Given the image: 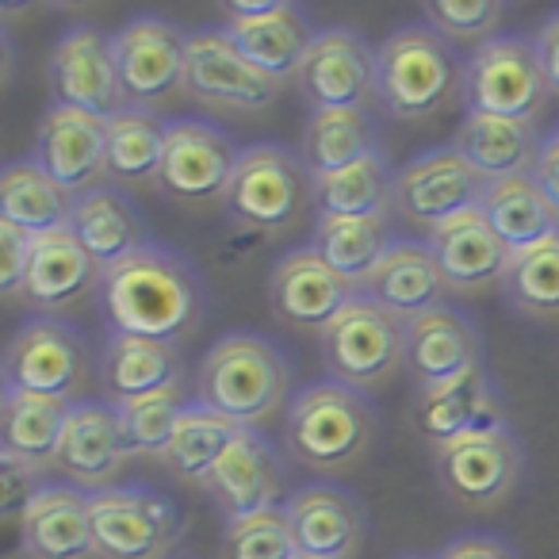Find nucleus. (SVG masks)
I'll return each mask as SVG.
<instances>
[{
    "instance_id": "nucleus-1",
    "label": "nucleus",
    "mask_w": 559,
    "mask_h": 559,
    "mask_svg": "<svg viewBox=\"0 0 559 559\" xmlns=\"http://www.w3.org/2000/svg\"><path fill=\"white\" fill-rule=\"evenodd\" d=\"M96 307L111 334L180 345L207 314V288L185 253L150 241L127 261L104 269Z\"/></svg>"
},
{
    "instance_id": "nucleus-2",
    "label": "nucleus",
    "mask_w": 559,
    "mask_h": 559,
    "mask_svg": "<svg viewBox=\"0 0 559 559\" xmlns=\"http://www.w3.org/2000/svg\"><path fill=\"white\" fill-rule=\"evenodd\" d=\"M292 391V365L276 342L261 334H226L203 357L195 372V403L230 418L241 429H257L284 411Z\"/></svg>"
},
{
    "instance_id": "nucleus-3",
    "label": "nucleus",
    "mask_w": 559,
    "mask_h": 559,
    "mask_svg": "<svg viewBox=\"0 0 559 559\" xmlns=\"http://www.w3.org/2000/svg\"><path fill=\"white\" fill-rule=\"evenodd\" d=\"M464 66L449 39L429 24L391 32L376 47V93L391 119H429L464 100Z\"/></svg>"
},
{
    "instance_id": "nucleus-4",
    "label": "nucleus",
    "mask_w": 559,
    "mask_h": 559,
    "mask_svg": "<svg viewBox=\"0 0 559 559\" xmlns=\"http://www.w3.org/2000/svg\"><path fill=\"white\" fill-rule=\"evenodd\" d=\"M376 441V411L368 399L334 380L304 388L284 414V444L311 472H342Z\"/></svg>"
},
{
    "instance_id": "nucleus-5",
    "label": "nucleus",
    "mask_w": 559,
    "mask_h": 559,
    "mask_svg": "<svg viewBox=\"0 0 559 559\" xmlns=\"http://www.w3.org/2000/svg\"><path fill=\"white\" fill-rule=\"evenodd\" d=\"M307 200H314V180L304 157L276 142L246 146L223 195L230 218L249 234H284L299 223Z\"/></svg>"
},
{
    "instance_id": "nucleus-6",
    "label": "nucleus",
    "mask_w": 559,
    "mask_h": 559,
    "mask_svg": "<svg viewBox=\"0 0 559 559\" xmlns=\"http://www.w3.org/2000/svg\"><path fill=\"white\" fill-rule=\"evenodd\" d=\"M330 380L353 391H376L406 365V326L383 307L357 296L319 334Z\"/></svg>"
},
{
    "instance_id": "nucleus-7",
    "label": "nucleus",
    "mask_w": 559,
    "mask_h": 559,
    "mask_svg": "<svg viewBox=\"0 0 559 559\" xmlns=\"http://www.w3.org/2000/svg\"><path fill=\"white\" fill-rule=\"evenodd\" d=\"M548 96L536 43L525 35H495L475 47L464 66V108L475 116L533 123Z\"/></svg>"
},
{
    "instance_id": "nucleus-8",
    "label": "nucleus",
    "mask_w": 559,
    "mask_h": 559,
    "mask_svg": "<svg viewBox=\"0 0 559 559\" xmlns=\"http://www.w3.org/2000/svg\"><path fill=\"white\" fill-rule=\"evenodd\" d=\"M96 559H169L180 540V510L154 487L88 495Z\"/></svg>"
},
{
    "instance_id": "nucleus-9",
    "label": "nucleus",
    "mask_w": 559,
    "mask_h": 559,
    "mask_svg": "<svg viewBox=\"0 0 559 559\" xmlns=\"http://www.w3.org/2000/svg\"><path fill=\"white\" fill-rule=\"evenodd\" d=\"M88 345L70 322L39 319L24 322L4 349V391L12 395H47L73 403L88 380Z\"/></svg>"
},
{
    "instance_id": "nucleus-10",
    "label": "nucleus",
    "mask_w": 559,
    "mask_h": 559,
    "mask_svg": "<svg viewBox=\"0 0 559 559\" xmlns=\"http://www.w3.org/2000/svg\"><path fill=\"white\" fill-rule=\"evenodd\" d=\"M487 192L490 180L456 146L426 150L395 169V211L421 230L479 211Z\"/></svg>"
},
{
    "instance_id": "nucleus-11",
    "label": "nucleus",
    "mask_w": 559,
    "mask_h": 559,
    "mask_svg": "<svg viewBox=\"0 0 559 559\" xmlns=\"http://www.w3.org/2000/svg\"><path fill=\"white\" fill-rule=\"evenodd\" d=\"M116 66L123 104L134 111H154L169 96L185 93L188 66V35L173 20L134 16L116 35Z\"/></svg>"
},
{
    "instance_id": "nucleus-12",
    "label": "nucleus",
    "mask_w": 559,
    "mask_h": 559,
    "mask_svg": "<svg viewBox=\"0 0 559 559\" xmlns=\"http://www.w3.org/2000/svg\"><path fill=\"white\" fill-rule=\"evenodd\" d=\"M246 150L207 119H169L157 192L177 203L223 200Z\"/></svg>"
},
{
    "instance_id": "nucleus-13",
    "label": "nucleus",
    "mask_w": 559,
    "mask_h": 559,
    "mask_svg": "<svg viewBox=\"0 0 559 559\" xmlns=\"http://www.w3.org/2000/svg\"><path fill=\"white\" fill-rule=\"evenodd\" d=\"M437 475L452 502L467 510H495L518 490L525 475V449L510 426L475 433L437 449Z\"/></svg>"
},
{
    "instance_id": "nucleus-14",
    "label": "nucleus",
    "mask_w": 559,
    "mask_h": 559,
    "mask_svg": "<svg viewBox=\"0 0 559 559\" xmlns=\"http://www.w3.org/2000/svg\"><path fill=\"white\" fill-rule=\"evenodd\" d=\"M185 93L218 111H264L280 93V81L264 78L238 50L226 27L188 35Z\"/></svg>"
},
{
    "instance_id": "nucleus-15",
    "label": "nucleus",
    "mask_w": 559,
    "mask_h": 559,
    "mask_svg": "<svg viewBox=\"0 0 559 559\" xmlns=\"http://www.w3.org/2000/svg\"><path fill=\"white\" fill-rule=\"evenodd\" d=\"M299 96L311 111H368L376 93V47L349 27H326L299 70Z\"/></svg>"
},
{
    "instance_id": "nucleus-16",
    "label": "nucleus",
    "mask_w": 559,
    "mask_h": 559,
    "mask_svg": "<svg viewBox=\"0 0 559 559\" xmlns=\"http://www.w3.org/2000/svg\"><path fill=\"white\" fill-rule=\"evenodd\" d=\"M50 88H55V104L62 108H78L100 119L119 116L127 104L111 35L93 24L70 27L50 55Z\"/></svg>"
},
{
    "instance_id": "nucleus-17",
    "label": "nucleus",
    "mask_w": 559,
    "mask_h": 559,
    "mask_svg": "<svg viewBox=\"0 0 559 559\" xmlns=\"http://www.w3.org/2000/svg\"><path fill=\"white\" fill-rule=\"evenodd\" d=\"M32 162L73 200L93 192L108 177V119L55 104L35 131Z\"/></svg>"
},
{
    "instance_id": "nucleus-18",
    "label": "nucleus",
    "mask_w": 559,
    "mask_h": 559,
    "mask_svg": "<svg viewBox=\"0 0 559 559\" xmlns=\"http://www.w3.org/2000/svg\"><path fill=\"white\" fill-rule=\"evenodd\" d=\"M127 460H131V444H127L119 406L93 403V399L88 403H73L55 464L62 483L85 490V495H100V490L116 487Z\"/></svg>"
},
{
    "instance_id": "nucleus-19",
    "label": "nucleus",
    "mask_w": 559,
    "mask_h": 559,
    "mask_svg": "<svg viewBox=\"0 0 559 559\" xmlns=\"http://www.w3.org/2000/svg\"><path fill=\"white\" fill-rule=\"evenodd\" d=\"M360 292L342 280L311 246H296L280 257L269 276V307L280 322L296 330H326Z\"/></svg>"
},
{
    "instance_id": "nucleus-20",
    "label": "nucleus",
    "mask_w": 559,
    "mask_h": 559,
    "mask_svg": "<svg viewBox=\"0 0 559 559\" xmlns=\"http://www.w3.org/2000/svg\"><path fill=\"white\" fill-rule=\"evenodd\" d=\"M414 426L433 449H444L464 437L506 429V406L495 391V380L479 365L449 383L421 388L414 403Z\"/></svg>"
},
{
    "instance_id": "nucleus-21",
    "label": "nucleus",
    "mask_w": 559,
    "mask_h": 559,
    "mask_svg": "<svg viewBox=\"0 0 559 559\" xmlns=\"http://www.w3.org/2000/svg\"><path fill=\"white\" fill-rule=\"evenodd\" d=\"M296 533L299 556L307 559H353L365 544L368 513L353 490L337 483H311L284 502Z\"/></svg>"
},
{
    "instance_id": "nucleus-22",
    "label": "nucleus",
    "mask_w": 559,
    "mask_h": 559,
    "mask_svg": "<svg viewBox=\"0 0 559 559\" xmlns=\"http://www.w3.org/2000/svg\"><path fill=\"white\" fill-rule=\"evenodd\" d=\"M207 495L215 498V506L226 513L230 525L280 510L288 502L284 498V464H280V452L269 444V437L257 429H241L223 464L207 479Z\"/></svg>"
},
{
    "instance_id": "nucleus-23",
    "label": "nucleus",
    "mask_w": 559,
    "mask_h": 559,
    "mask_svg": "<svg viewBox=\"0 0 559 559\" xmlns=\"http://www.w3.org/2000/svg\"><path fill=\"white\" fill-rule=\"evenodd\" d=\"M360 296H365L368 304L383 307L388 314H395L406 326V322L444 307L449 284H444L441 264H437L433 249H429L426 241L399 238L395 246H391V253L376 264L372 276L360 284Z\"/></svg>"
},
{
    "instance_id": "nucleus-24",
    "label": "nucleus",
    "mask_w": 559,
    "mask_h": 559,
    "mask_svg": "<svg viewBox=\"0 0 559 559\" xmlns=\"http://www.w3.org/2000/svg\"><path fill=\"white\" fill-rule=\"evenodd\" d=\"M104 269L81 249L70 230L43 234L32 246V269H27L24 299L27 307L43 311L47 319H62L78 304L100 292Z\"/></svg>"
},
{
    "instance_id": "nucleus-25",
    "label": "nucleus",
    "mask_w": 559,
    "mask_h": 559,
    "mask_svg": "<svg viewBox=\"0 0 559 559\" xmlns=\"http://www.w3.org/2000/svg\"><path fill=\"white\" fill-rule=\"evenodd\" d=\"M426 246L433 249L437 264L444 272V284L456 296H479L490 284H502L506 269H510L513 253L506 241L490 230L483 211H467V215L452 218V223L429 230Z\"/></svg>"
},
{
    "instance_id": "nucleus-26",
    "label": "nucleus",
    "mask_w": 559,
    "mask_h": 559,
    "mask_svg": "<svg viewBox=\"0 0 559 559\" xmlns=\"http://www.w3.org/2000/svg\"><path fill=\"white\" fill-rule=\"evenodd\" d=\"M479 365H483L479 330L460 311L437 307V311L406 322V365L403 368L421 388L449 383Z\"/></svg>"
},
{
    "instance_id": "nucleus-27",
    "label": "nucleus",
    "mask_w": 559,
    "mask_h": 559,
    "mask_svg": "<svg viewBox=\"0 0 559 559\" xmlns=\"http://www.w3.org/2000/svg\"><path fill=\"white\" fill-rule=\"evenodd\" d=\"M27 559H93V518L88 495L70 483H50L32 510L20 518Z\"/></svg>"
},
{
    "instance_id": "nucleus-28",
    "label": "nucleus",
    "mask_w": 559,
    "mask_h": 559,
    "mask_svg": "<svg viewBox=\"0 0 559 559\" xmlns=\"http://www.w3.org/2000/svg\"><path fill=\"white\" fill-rule=\"evenodd\" d=\"M96 376H100V388L108 391V403L123 406L134 403V399L157 395V391L180 388V380H185V357L177 353V345L111 334L104 342Z\"/></svg>"
},
{
    "instance_id": "nucleus-29",
    "label": "nucleus",
    "mask_w": 559,
    "mask_h": 559,
    "mask_svg": "<svg viewBox=\"0 0 559 559\" xmlns=\"http://www.w3.org/2000/svg\"><path fill=\"white\" fill-rule=\"evenodd\" d=\"M70 234L100 269H111V264L139 253L142 246H150L142 211L131 203V195L111 185H100L73 200Z\"/></svg>"
},
{
    "instance_id": "nucleus-30",
    "label": "nucleus",
    "mask_w": 559,
    "mask_h": 559,
    "mask_svg": "<svg viewBox=\"0 0 559 559\" xmlns=\"http://www.w3.org/2000/svg\"><path fill=\"white\" fill-rule=\"evenodd\" d=\"M230 39L238 43V50L246 55V62H253L264 78L272 81H288L299 78L307 55L314 47V27L304 16L299 4H284L276 0L264 16L241 20V24H226Z\"/></svg>"
},
{
    "instance_id": "nucleus-31",
    "label": "nucleus",
    "mask_w": 559,
    "mask_h": 559,
    "mask_svg": "<svg viewBox=\"0 0 559 559\" xmlns=\"http://www.w3.org/2000/svg\"><path fill=\"white\" fill-rule=\"evenodd\" d=\"M70 411L73 403L66 399L0 391V456L35 467V472L55 467Z\"/></svg>"
},
{
    "instance_id": "nucleus-32",
    "label": "nucleus",
    "mask_w": 559,
    "mask_h": 559,
    "mask_svg": "<svg viewBox=\"0 0 559 559\" xmlns=\"http://www.w3.org/2000/svg\"><path fill=\"white\" fill-rule=\"evenodd\" d=\"M540 134L525 119H498V116H475L464 111L456 127L452 146L490 180H513V177H533L536 154H540Z\"/></svg>"
},
{
    "instance_id": "nucleus-33",
    "label": "nucleus",
    "mask_w": 559,
    "mask_h": 559,
    "mask_svg": "<svg viewBox=\"0 0 559 559\" xmlns=\"http://www.w3.org/2000/svg\"><path fill=\"white\" fill-rule=\"evenodd\" d=\"M70 215L73 195L58 180H50L32 157L12 162L0 173V223L4 226H16L27 238H43V234L70 230Z\"/></svg>"
},
{
    "instance_id": "nucleus-34",
    "label": "nucleus",
    "mask_w": 559,
    "mask_h": 559,
    "mask_svg": "<svg viewBox=\"0 0 559 559\" xmlns=\"http://www.w3.org/2000/svg\"><path fill=\"white\" fill-rule=\"evenodd\" d=\"M376 150H380V127L372 111H311L299 142V157L311 180L334 177Z\"/></svg>"
},
{
    "instance_id": "nucleus-35",
    "label": "nucleus",
    "mask_w": 559,
    "mask_h": 559,
    "mask_svg": "<svg viewBox=\"0 0 559 559\" xmlns=\"http://www.w3.org/2000/svg\"><path fill=\"white\" fill-rule=\"evenodd\" d=\"M395 230L391 218H326L319 215L307 246L330 264L342 280H349L360 292L368 276L376 272V264L391 253L395 246Z\"/></svg>"
},
{
    "instance_id": "nucleus-36",
    "label": "nucleus",
    "mask_w": 559,
    "mask_h": 559,
    "mask_svg": "<svg viewBox=\"0 0 559 559\" xmlns=\"http://www.w3.org/2000/svg\"><path fill=\"white\" fill-rule=\"evenodd\" d=\"M314 207L326 218H391L395 215V169L376 150L365 162L314 180Z\"/></svg>"
},
{
    "instance_id": "nucleus-37",
    "label": "nucleus",
    "mask_w": 559,
    "mask_h": 559,
    "mask_svg": "<svg viewBox=\"0 0 559 559\" xmlns=\"http://www.w3.org/2000/svg\"><path fill=\"white\" fill-rule=\"evenodd\" d=\"M479 211L490 223V230L506 241L510 253H525V249L548 241L551 234H559V211L551 207V200L540 192V185L533 177H513L490 185Z\"/></svg>"
},
{
    "instance_id": "nucleus-38",
    "label": "nucleus",
    "mask_w": 559,
    "mask_h": 559,
    "mask_svg": "<svg viewBox=\"0 0 559 559\" xmlns=\"http://www.w3.org/2000/svg\"><path fill=\"white\" fill-rule=\"evenodd\" d=\"M238 433H241V426H234L230 418L207 411L203 403H192L185 411V418H180L177 433H173L162 460L180 483H200V487H207V479L215 475V467L223 464V456L230 452V444L238 441Z\"/></svg>"
},
{
    "instance_id": "nucleus-39",
    "label": "nucleus",
    "mask_w": 559,
    "mask_h": 559,
    "mask_svg": "<svg viewBox=\"0 0 559 559\" xmlns=\"http://www.w3.org/2000/svg\"><path fill=\"white\" fill-rule=\"evenodd\" d=\"M169 119L154 111L123 108L108 119V180L116 185H157Z\"/></svg>"
},
{
    "instance_id": "nucleus-40",
    "label": "nucleus",
    "mask_w": 559,
    "mask_h": 559,
    "mask_svg": "<svg viewBox=\"0 0 559 559\" xmlns=\"http://www.w3.org/2000/svg\"><path fill=\"white\" fill-rule=\"evenodd\" d=\"M502 292L513 311L528 319H559V234L525 253H513Z\"/></svg>"
},
{
    "instance_id": "nucleus-41",
    "label": "nucleus",
    "mask_w": 559,
    "mask_h": 559,
    "mask_svg": "<svg viewBox=\"0 0 559 559\" xmlns=\"http://www.w3.org/2000/svg\"><path fill=\"white\" fill-rule=\"evenodd\" d=\"M188 406L192 403L185 399V388L157 391V395L134 399V403L119 406L131 456H165V449H169L173 433H177Z\"/></svg>"
},
{
    "instance_id": "nucleus-42",
    "label": "nucleus",
    "mask_w": 559,
    "mask_h": 559,
    "mask_svg": "<svg viewBox=\"0 0 559 559\" xmlns=\"http://www.w3.org/2000/svg\"><path fill=\"white\" fill-rule=\"evenodd\" d=\"M223 559H299V544L284 506L226 525Z\"/></svg>"
},
{
    "instance_id": "nucleus-43",
    "label": "nucleus",
    "mask_w": 559,
    "mask_h": 559,
    "mask_svg": "<svg viewBox=\"0 0 559 559\" xmlns=\"http://www.w3.org/2000/svg\"><path fill=\"white\" fill-rule=\"evenodd\" d=\"M426 24L452 47L460 43H487L495 39V27L502 24V4L498 0H429L421 4Z\"/></svg>"
},
{
    "instance_id": "nucleus-44",
    "label": "nucleus",
    "mask_w": 559,
    "mask_h": 559,
    "mask_svg": "<svg viewBox=\"0 0 559 559\" xmlns=\"http://www.w3.org/2000/svg\"><path fill=\"white\" fill-rule=\"evenodd\" d=\"M47 487L50 483L43 479V472L0 456V513H4V518H24V513L32 510V502Z\"/></svg>"
},
{
    "instance_id": "nucleus-45",
    "label": "nucleus",
    "mask_w": 559,
    "mask_h": 559,
    "mask_svg": "<svg viewBox=\"0 0 559 559\" xmlns=\"http://www.w3.org/2000/svg\"><path fill=\"white\" fill-rule=\"evenodd\" d=\"M32 246L35 238H27L16 226L0 223V292L4 296H24L27 269H32Z\"/></svg>"
},
{
    "instance_id": "nucleus-46",
    "label": "nucleus",
    "mask_w": 559,
    "mask_h": 559,
    "mask_svg": "<svg viewBox=\"0 0 559 559\" xmlns=\"http://www.w3.org/2000/svg\"><path fill=\"white\" fill-rule=\"evenodd\" d=\"M437 559H518V551L490 533H464V536H456Z\"/></svg>"
},
{
    "instance_id": "nucleus-47",
    "label": "nucleus",
    "mask_w": 559,
    "mask_h": 559,
    "mask_svg": "<svg viewBox=\"0 0 559 559\" xmlns=\"http://www.w3.org/2000/svg\"><path fill=\"white\" fill-rule=\"evenodd\" d=\"M533 180L540 185V192L551 200V207L559 211V123L544 134L540 142V154H536V169H533Z\"/></svg>"
},
{
    "instance_id": "nucleus-48",
    "label": "nucleus",
    "mask_w": 559,
    "mask_h": 559,
    "mask_svg": "<svg viewBox=\"0 0 559 559\" xmlns=\"http://www.w3.org/2000/svg\"><path fill=\"white\" fill-rule=\"evenodd\" d=\"M536 58H540L544 81H548V93L559 96V12H551L548 20L536 32Z\"/></svg>"
},
{
    "instance_id": "nucleus-49",
    "label": "nucleus",
    "mask_w": 559,
    "mask_h": 559,
    "mask_svg": "<svg viewBox=\"0 0 559 559\" xmlns=\"http://www.w3.org/2000/svg\"><path fill=\"white\" fill-rule=\"evenodd\" d=\"M406 559H426V556H406Z\"/></svg>"
},
{
    "instance_id": "nucleus-50",
    "label": "nucleus",
    "mask_w": 559,
    "mask_h": 559,
    "mask_svg": "<svg viewBox=\"0 0 559 559\" xmlns=\"http://www.w3.org/2000/svg\"><path fill=\"white\" fill-rule=\"evenodd\" d=\"M299 559H307V556H299Z\"/></svg>"
}]
</instances>
